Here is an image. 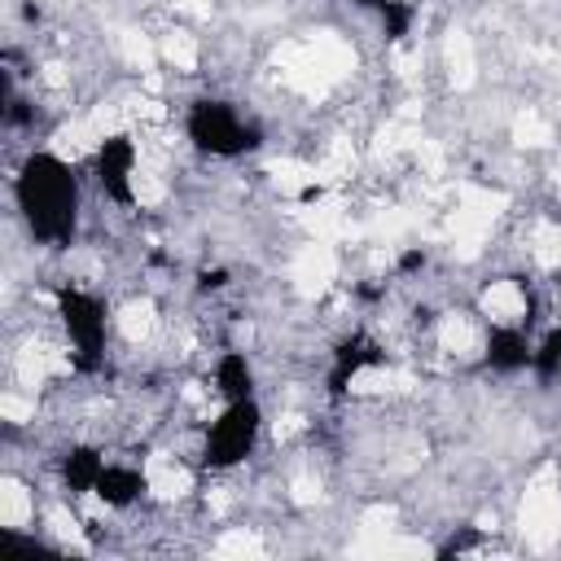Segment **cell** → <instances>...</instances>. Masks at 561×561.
Returning a JSON list of instances; mask_svg holds the SVG:
<instances>
[{
  "instance_id": "6da1fadb",
  "label": "cell",
  "mask_w": 561,
  "mask_h": 561,
  "mask_svg": "<svg viewBox=\"0 0 561 561\" xmlns=\"http://www.w3.org/2000/svg\"><path fill=\"white\" fill-rule=\"evenodd\" d=\"M13 202L31 241L66 250L79 232V175L57 153H31L13 175Z\"/></svg>"
},
{
  "instance_id": "7a4b0ae2",
  "label": "cell",
  "mask_w": 561,
  "mask_h": 561,
  "mask_svg": "<svg viewBox=\"0 0 561 561\" xmlns=\"http://www.w3.org/2000/svg\"><path fill=\"white\" fill-rule=\"evenodd\" d=\"M184 136L193 149H202L206 158H241V153H254L263 131L259 123L237 105V101H224V96H202L188 105L184 114Z\"/></svg>"
},
{
  "instance_id": "3957f363",
  "label": "cell",
  "mask_w": 561,
  "mask_h": 561,
  "mask_svg": "<svg viewBox=\"0 0 561 561\" xmlns=\"http://www.w3.org/2000/svg\"><path fill=\"white\" fill-rule=\"evenodd\" d=\"M57 316H61V329H66L75 368H79V373L101 368V359H105V337H110L105 302H101L96 294H88V289L66 285V289L57 294Z\"/></svg>"
},
{
  "instance_id": "277c9868",
  "label": "cell",
  "mask_w": 561,
  "mask_h": 561,
  "mask_svg": "<svg viewBox=\"0 0 561 561\" xmlns=\"http://www.w3.org/2000/svg\"><path fill=\"white\" fill-rule=\"evenodd\" d=\"M263 434V412L259 399H232L224 403V412L210 421L206 438H202V465L206 469H237Z\"/></svg>"
},
{
  "instance_id": "5b68a950",
  "label": "cell",
  "mask_w": 561,
  "mask_h": 561,
  "mask_svg": "<svg viewBox=\"0 0 561 561\" xmlns=\"http://www.w3.org/2000/svg\"><path fill=\"white\" fill-rule=\"evenodd\" d=\"M131 175H136V145L127 136H110L96 149V184L114 202H131Z\"/></svg>"
},
{
  "instance_id": "8992f818",
  "label": "cell",
  "mask_w": 561,
  "mask_h": 561,
  "mask_svg": "<svg viewBox=\"0 0 561 561\" xmlns=\"http://www.w3.org/2000/svg\"><path fill=\"white\" fill-rule=\"evenodd\" d=\"M530 359H535V346H530V337H526L522 324H495V329L486 333V364H491L495 373L530 368Z\"/></svg>"
},
{
  "instance_id": "52a82bcc",
  "label": "cell",
  "mask_w": 561,
  "mask_h": 561,
  "mask_svg": "<svg viewBox=\"0 0 561 561\" xmlns=\"http://www.w3.org/2000/svg\"><path fill=\"white\" fill-rule=\"evenodd\" d=\"M140 491H145V473H140V469L118 465V460H105V469H101L92 495H96L105 508H127V504L140 500Z\"/></svg>"
},
{
  "instance_id": "ba28073f",
  "label": "cell",
  "mask_w": 561,
  "mask_h": 561,
  "mask_svg": "<svg viewBox=\"0 0 561 561\" xmlns=\"http://www.w3.org/2000/svg\"><path fill=\"white\" fill-rule=\"evenodd\" d=\"M215 390L224 394V403L232 399H254V368L245 359V351H224L215 359Z\"/></svg>"
},
{
  "instance_id": "9c48e42d",
  "label": "cell",
  "mask_w": 561,
  "mask_h": 561,
  "mask_svg": "<svg viewBox=\"0 0 561 561\" xmlns=\"http://www.w3.org/2000/svg\"><path fill=\"white\" fill-rule=\"evenodd\" d=\"M101 469H105V456L92 451V447H75V451H66V460H61V478H66V486H70L75 495H92Z\"/></svg>"
},
{
  "instance_id": "30bf717a",
  "label": "cell",
  "mask_w": 561,
  "mask_h": 561,
  "mask_svg": "<svg viewBox=\"0 0 561 561\" xmlns=\"http://www.w3.org/2000/svg\"><path fill=\"white\" fill-rule=\"evenodd\" d=\"M530 368H535V373H543V377H552V373L561 368V329H548V337L535 346Z\"/></svg>"
},
{
  "instance_id": "8fae6325",
  "label": "cell",
  "mask_w": 561,
  "mask_h": 561,
  "mask_svg": "<svg viewBox=\"0 0 561 561\" xmlns=\"http://www.w3.org/2000/svg\"><path fill=\"white\" fill-rule=\"evenodd\" d=\"M351 4H359V9H386V0H351Z\"/></svg>"
}]
</instances>
